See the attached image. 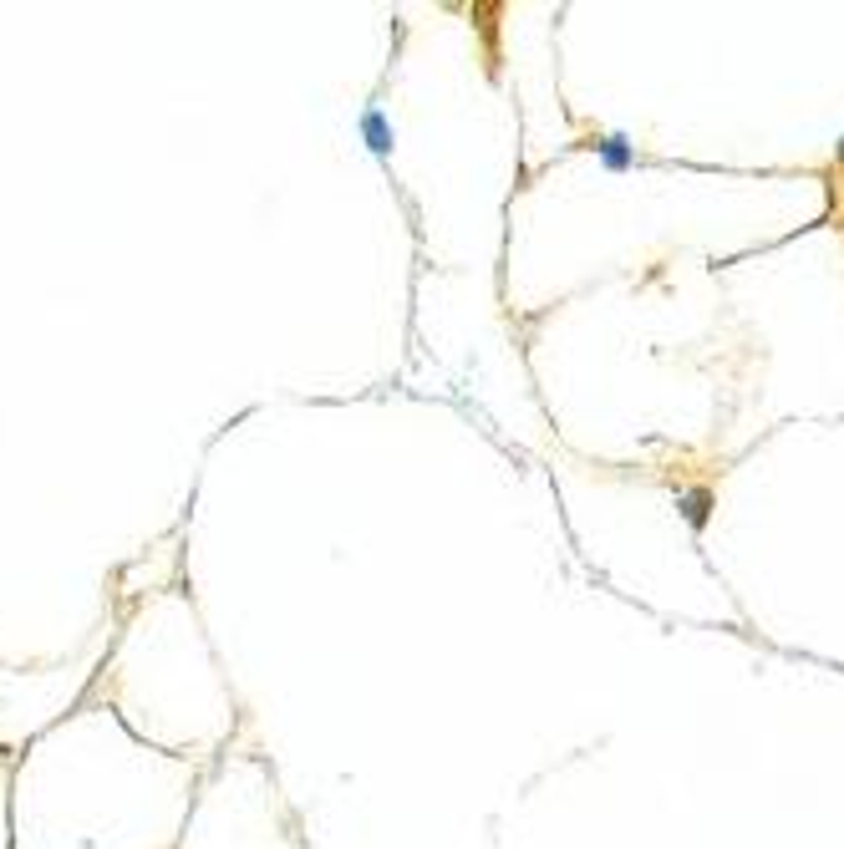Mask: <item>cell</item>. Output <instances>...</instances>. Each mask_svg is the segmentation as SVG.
<instances>
[{
  "instance_id": "obj_1",
  "label": "cell",
  "mask_w": 844,
  "mask_h": 849,
  "mask_svg": "<svg viewBox=\"0 0 844 849\" xmlns=\"http://www.w3.org/2000/svg\"><path fill=\"white\" fill-rule=\"evenodd\" d=\"M362 138H366V148H372L376 158L392 153V122L382 118V108H366L362 112Z\"/></svg>"
},
{
  "instance_id": "obj_2",
  "label": "cell",
  "mask_w": 844,
  "mask_h": 849,
  "mask_svg": "<svg viewBox=\"0 0 844 849\" xmlns=\"http://www.w3.org/2000/svg\"><path fill=\"white\" fill-rule=\"evenodd\" d=\"M595 153H601V163L611 168V173H626V168L636 163V148H631L626 138H621V132H611V138H601V143H595Z\"/></svg>"
},
{
  "instance_id": "obj_3",
  "label": "cell",
  "mask_w": 844,
  "mask_h": 849,
  "mask_svg": "<svg viewBox=\"0 0 844 849\" xmlns=\"http://www.w3.org/2000/svg\"><path fill=\"white\" fill-rule=\"evenodd\" d=\"M676 509H682V519H687L692 529H707L712 493H707V489H687V493H676Z\"/></svg>"
},
{
  "instance_id": "obj_4",
  "label": "cell",
  "mask_w": 844,
  "mask_h": 849,
  "mask_svg": "<svg viewBox=\"0 0 844 849\" xmlns=\"http://www.w3.org/2000/svg\"><path fill=\"white\" fill-rule=\"evenodd\" d=\"M834 158H840V163H844V138H840V143H834Z\"/></svg>"
}]
</instances>
